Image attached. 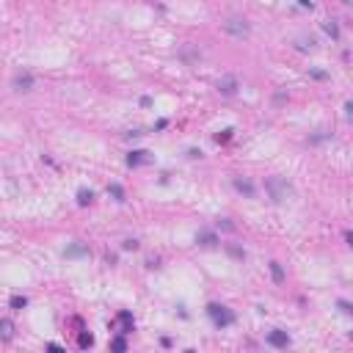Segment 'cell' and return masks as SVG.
I'll return each instance as SVG.
<instances>
[{
    "instance_id": "6da1fadb",
    "label": "cell",
    "mask_w": 353,
    "mask_h": 353,
    "mask_svg": "<svg viewBox=\"0 0 353 353\" xmlns=\"http://www.w3.org/2000/svg\"><path fill=\"white\" fill-rule=\"evenodd\" d=\"M207 312H210V317H213V320H216L218 326H229V323H235V315H232V312H227V306L210 304V306H207Z\"/></svg>"
},
{
    "instance_id": "7a4b0ae2",
    "label": "cell",
    "mask_w": 353,
    "mask_h": 353,
    "mask_svg": "<svg viewBox=\"0 0 353 353\" xmlns=\"http://www.w3.org/2000/svg\"><path fill=\"white\" fill-rule=\"evenodd\" d=\"M268 342L273 348H287L290 345V337H287V331H270L268 334Z\"/></svg>"
},
{
    "instance_id": "3957f363",
    "label": "cell",
    "mask_w": 353,
    "mask_h": 353,
    "mask_svg": "<svg viewBox=\"0 0 353 353\" xmlns=\"http://www.w3.org/2000/svg\"><path fill=\"white\" fill-rule=\"evenodd\" d=\"M30 86H33V75L22 72V75L14 78V89H17V91H30Z\"/></svg>"
},
{
    "instance_id": "277c9868",
    "label": "cell",
    "mask_w": 353,
    "mask_h": 353,
    "mask_svg": "<svg viewBox=\"0 0 353 353\" xmlns=\"http://www.w3.org/2000/svg\"><path fill=\"white\" fill-rule=\"evenodd\" d=\"M227 30H229V33H235V36H245V33H248V25H245L243 19H229Z\"/></svg>"
},
{
    "instance_id": "5b68a950",
    "label": "cell",
    "mask_w": 353,
    "mask_h": 353,
    "mask_svg": "<svg viewBox=\"0 0 353 353\" xmlns=\"http://www.w3.org/2000/svg\"><path fill=\"white\" fill-rule=\"evenodd\" d=\"M116 323H121V334H130L132 326H135V323H132V315H130V312H121V315L116 317Z\"/></svg>"
},
{
    "instance_id": "8992f818",
    "label": "cell",
    "mask_w": 353,
    "mask_h": 353,
    "mask_svg": "<svg viewBox=\"0 0 353 353\" xmlns=\"http://www.w3.org/2000/svg\"><path fill=\"white\" fill-rule=\"evenodd\" d=\"M0 337H3V340H11V337H14L11 320H0Z\"/></svg>"
},
{
    "instance_id": "52a82bcc",
    "label": "cell",
    "mask_w": 353,
    "mask_h": 353,
    "mask_svg": "<svg viewBox=\"0 0 353 353\" xmlns=\"http://www.w3.org/2000/svg\"><path fill=\"white\" fill-rule=\"evenodd\" d=\"M144 155H146V152H132V155L127 157V166H138V163L144 160Z\"/></svg>"
},
{
    "instance_id": "ba28073f",
    "label": "cell",
    "mask_w": 353,
    "mask_h": 353,
    "mask_svg": "<svg viewBox=\"0 0 353 353\" xmlns=\"http://www.w3.org/2000/svg\"><path fill=\"white\" fill-rule=\"evenodd\" d=\"M235 188H237V191H243V193H248V196L254 193V188L248 185V182H243V180H235Z\"/></svg>"
},
{
    "instance_id": "9c48e42d",
    "label": "cell",
    "mask_w": 353,
    "mask_h": 353,
    "mask_svg": "<svg viewBox=\"0 0 353 353\" xmlns=\"http://www.w3.org/2000/svg\"><path fill=\"white\" fill-rule=\"evenodd\" d=\"M25 304H28V298H25V295H14V298H11V309H22Z\"/></svg>"
},
{
    "instance_id": "30bf717a",
    "label": "cell",
    "mask_w": 353,
    "mask_h": 353,
    "mask_svg": "<svg viewBox=\"0 0 353 353\" xmlns=\"http://www.w3.org/2000/svg\"><path fill=\"white\" fill-rule=\"evenodd\" d=\"M78 342H80V348H91V345H94V337H91V334H86V331H83Z\"/></svg>"
},
{
    "instance_id": "8fae6325",
    "label": "cell",
    "mask_w": 353,
    "mask_h": 353,
    "mask_svg": "<svg viewBox=\"0 0 353 353\" xmlns=\"http://www.w3.org/2000/svg\"><path fill=\"white\" fill-rule=\"evenodd\" d=\"M270 270H273V279H276V281H281V279H284V273H281L279 262H273V265H270Z\"/></svg>"
},
{
    "instance_id": "7c38bea8",
    "label": "cell",
    "mask_w": 353,
    "mask_h": 353,
    "mask_svg": "<svg viewBox=\"0 0 353 353\" xmlns=\"http://www.w3.org/2000/svg\"><path fill=\"white\" fill-rule=\"evenodd\" d=\"M78 202H80V204H89V202H91V191H80V193H78Z\"/></svg>"
},
{
    "instance_id": "4fadbf2b",
    "label": "cell",
    "mask_w": 353,
    "mask_h": 353,
    "mask_svg": "<svg viewBox=\"0 0 353 353\" xmlns=\"http://www.w3.org/2000/svg\"><path fill=\"white\" fill-rule=\"evenodd\" d=\"M114 351H127V342L121 340V337H116V340H114Z\"/></svg>"
},
{
    "instance_id": "5bb4252c",
    "label": "cell",
    "mask_w": 353,
    "mask_h": 353,
    "mask_svg": "<svg viewBox=\"0 0 353 353\" xmlns=\"http://www.w3.org/2000/svg\"><path fill=\"white\" fill-rule=\"evenodd\" d=\"M111 193H114V196L119 199V202H121V199H124V191H121L119 185H111Z\"/></svg>"
}]
</instances>
